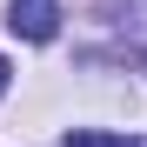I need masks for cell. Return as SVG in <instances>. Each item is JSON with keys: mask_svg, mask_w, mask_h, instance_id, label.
Segmentation results:
<instances>
[{"mask_svg": "<svg viewBox=\"0 0 147 147\" xmlns=\"http://www.w3.org/2000/svg\"><path fill=\"white\" fill-rule=\"evenodd\" d=\"M7 74H13V67H7V60H0V94H7Z\"/></svg>", "mask_w": 147, "mask_h": 147, "instance_id": "2", "label": "cell"}, {"mask_svg": "<svg viewBox=\"0 0 147 147\" xmlns=\"http://www.w3.org/2000/svg\"><path fill=\"white\" fill-rule=\"evenodd\" d=\"M7 27L20 40H54L60 34V0H7Z\"/></svg>", "mask_w": 147, "mask_h": 147, "instance_id": "1", "label": "cell"}]
</instances>
